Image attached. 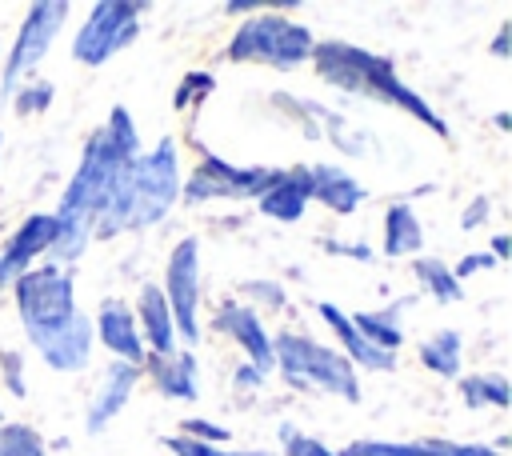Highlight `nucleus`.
<instances>
[{
  "label": "nucleus",
  "instance_id": "nucleus-40",
  "mask_svg": "<svg viewBox=\"0 0 512 456\" xmlns=\"http://www.w3.org/2000/svg\"><path fill=\"white\" fill-rule=\"evenodd\" d=\"M256 8H260V4H252V0H232V4H224V12H228V16H244V12L252 16Z\"/></svg>",
  "mask_w": 512,
  "mask_h": 456
},
{
  "label": "nucleus",
  "instance_id": "nucleus-29",
  "mask_svg": "<svg viewBox=\"0 0 512 456\" xmlns=\"http://www.w3.org/2000/svg\"><path fill=\"white\" fill-rule=\"evenodd\" d=\"M180 428L188 432V440H196V444H212V448H220V444L232 440V428H224V424H216V420H204V416H188Z\"/></svg>",
  "mask_w": 512,
  "mask_h": 456
},
{
  "label": "nucleus",
  "instance_id": "nucleus-33",
  "mask_svg": "<svg viewBox=\"0 0 512 456\" xmlns=\"http://www.w3.org/2000/svg\"><path fill=\"white\" fill-rule=\"evenodd\" d=\"M240 292L252 296L256 308H280V304H284V288H280L276 280H244Z\"/></svg>",
  "mask_w": 512,
  "mask_h": 456
},
{
  "label": "nucleus",
  "instance_id": "nucleus-39",
  "mask_svg": "<svg viewBox=\"0 0 512 456\" xmlns=\"http://www.w3.org/2000/svg\"><path fill=\"white\" fill-rule=\"evenodd\" d=\"M488 256L496 260V264H504L508 256H512V244H508V236L500 232V236H492V248H488Z\"/></svg>",
  "mask_w": 512,
  "mask_h": 456
},
{
  "label": "nucleus",
  "instance_id": "nucleus-14",
  "mask_svg": "<svg viewBox=\"0 0 512 456\" xmlns=\"http://www.w3.org/2000/svg\"><path fill=\"white\" fill-rule=\"evenodd\" d=\"M92 336L112 352V360H124V364H140L144 368V340H140V328H136V316L124 300H104L96 308V320H92Z\"/></svg>",
  "mask_w": 512,
  "mask_h": 456
},
{
  "label": "nucleus",
  "instance_id": "nucleus-8",
  "mask_svg": "<svg viewBox=\"0 0 512 456\" xmlns=\"http://www.w3.org/2000/svg\"><path fill=\"white\" fill-rule=\"evenodd\" d=\"M140 12H144L140 0H100V4H92L88 20L72 36V60L96 68V64L112 60L116 52H124L140 36Z\"/></svg>",
  "mask_w": 512,
  "mask_h": 456
},
{
  "label": "nucleus",
  "instance_id": "nucleus-4",
  "mask_svg": "<svg viewBox=\"0 0 512 456\" xmlns=\"http://www.w3.org/2000/svg\"><path fill=\"white\" fill-rule=\"evenodd\" d=\"M316 64V76L348 96H368V100H384L408 116H416L424 128H432L436 136H448V120L436 116V108L416 92L408 88L400 76H396V64L380 52H368L360 44H348V40H316L312 44V56Z\"/></svg>",
  "mask_w": 512,
  "mask_h": 456
},
{
  "label": "nucleus",
  "instance_id": "nucleus-20",
  "mask_svg": "<svg viewBox=\"0 0 512 456\" xmlns=\"http://www.w3.org/2000/svg\"><path fill=\"white\" fill-rule=\"evenodd\" d=\"M144 364L152 368V380L160 388V396L180 400V404H196L200 396V380H196V356L192 348H180L172 356H144Z\"/></svg>",
  "mask_w": 512,
  "mask_h": 456
},
{
  "label": "nucleus",
  "instance_id": "nucleus-32",
  "mask_svg": "<svg viewBox=\"0 0 512 456\" xmlns=\"http://www.w3.org/2000/svg\"><path fill=\"white\" fill-rule=\"evenodd\" d=\"M0 372H4V388L12 396H28V384H24V352L4 348L0 352Z\"/></svg>",
  "mask_w": 512,
  "mask_h": 456
},
{
  "label": "nucleus",
  "instance_id": "nucleus-17",
  "mask_svg": "<svg viewBox=\"0 0 512 456\" xmlns=\"http://www.w3.org/2000/svg\"><path fill=\"white\" fill-rule=\"evenodd\" d=\"M316 312H320V320L336 332V340H340L344 356L352 360V368H364V372H396V356H392V352L372 348V344L356 332V324L348 320V312H344V308H336L332 300H316Z\"/></svg>",
  "mask_w": 512,
  "mask_h": 456
},
{
  "label": "nucleus",
  "instance_id": "nucleus-38",
  "mask_svg": "<svg viewBox=\"0 0 512 456\" xmlns=\"http://www.w3.org/2000/svg\"><path fill=\"white\" fill-rule=\"evenodd\" d=\"M508 36H512V24L504 20V24L496 28V40H492V56H500V60L508 56Z\"/></svg>",
  "mask_w": 512,
  "mask_h": 456
},
{
  "label": "nucleus",
  "instance_id": "nucleus-7",
  "mask_svg": "<svg viewBox=\"0 0 512 456\" xmlns=\"http://www.w3.org/2000/svg\"><path fill=\"white\" fill-rule=\"evenodd\" d=\"M68 12H72V4H68V0H36V4L24 12L20 32H16V40H12V52H8V60H4V76H0V104H8V100H12V92H16L20 84H28V80H32V72L44 64V56H48V48H52L56 32L64 28Z\"/></svg>",
  "mask_w": 512,
  "mask_h": 456
},
{
  "label": "nucleus",
  "instance_id": "nucleus-30",
  "mask_svg": "<svg viewBox=\"0 0 512 456\" xmlns=\"http://www.w3.org/2000/svg\"><path fill=\"white\" fill-rule=\"evenodd\" d=\"M216 88V80H212V72H188L184 80H180V88H176V96H172V104L184 112L188 104H196L200 96H208Z\"/></svg>",
  "mask_w": 512,
  "mask_h": 456
},
{
  "label": "nucleus",
  "instance_id": "nucleus-1",
  "mask_svg": "<svg viewBox=\"0 0 512 456\" xmlns=\"http://www.w3.org/2000/svg\"><path fill=\"white\" fill-rule=\"evenodd\" d=\"M140 156V132L132 124V112L124 104H116L104 120V128H96L84 144V156L60 196V208L52 212L56 216V240L48 248V264H60V268H72L84 248L92 244V232L112 200V188H116V176L128 160Z\"/></svg>",
  "mask_w": 512,
  "mask_h": 456
},
{
  "label": "nucleus",
  "instance_id": "nucleus-31",
  "mask_svg": "<svg viewBox=\"0 0 512 456\" xmlns=\"http://www.w3.org/2000/svg\"><path fill=\"white\" fill-rule=\"evenodd\" d=\"M164 448L172 456H268V452H224V448H212V444H196L188 436H164Z\"/></svg>",
  "mask_w": 512,
  "mask_h": 456
},
{
  "label": "nucleus",
  "instance_id": "nucleus-22",
  "mask_svg": "<svg viewBox=\"0 0 512 456\" xmlns=\"http://www.w3.org/2000/svg\"><path fill=\"white\" fill-rule=\"evenodd\" d=\"M424 248V224H420V216L404 204V200H396V204H388L384 208V256H416Z\"/></svg>",
  "mask_w": 512,
  "mask_h": 456
},
{
  "label": "nucleus",
  "instance_id": "nucleus-6",
  "mask_svg": "<svg viewBox=\"0 0 512 456\" xmlns=\"http://www.w3.org/2000/svg\"><path fill=\"white\" fill-rule=\"evenodd\" d=\"M312 44H316V36L300 20H288L280 12H252L232 32L224 56L236 64H264V68L292 72L312 56Z\"/></svg>",
  "mask_w": 512,
  "mask_h": 456
},
{
  "label": "nucleus",
  "instance_id": "nucleus-2",
  "mask_svg": "<svg viewBox=\"0 0 512 456\" xmlns=\"http://www.w3.org/2000/svg\"><path fill=\"white\" fill-rule=\"evenodd\" d=\"M24 336L52 372H80L92 360V316L76 308V276L60 264H32L16 284Z\"/></svg>",
  "mask_w": 512,
  "mask_h": 456
},
{
  "label": "nucleus",
  "instance_id": "nucleus-37",
  "mask_svg": "<svg viewBox=\"0 0 512 456\" xmlns=\"http://www.w3.org/2000/svg\"><path fill=\"white\" fill-rule=\"evenodd\" d=\"M260 384H264V372H256L252 364L236 368V388H260Z\"/></svg>",
  "mask_w": 512,
  "mask_h": 456
},
{
  "label": "nucleus",
  "instance_id": "nucleus-21",
  "mask_svg": "<svg viewBox=\"0 0 512 456\" xmlns=\"http://www.w3.org/2000/svg\"><path fill=\"white\" fill-rule=\"evenodd\" d=\"M412 304V296L408 300H396V304H388L384 312H348V320L356 324V332L372 344V348H380V352H400V344H404V332H400V316H404V308Z\"/></svg>",
  "mask_w": 512,
  "mask_h": 456
},
{
  "label": "nucleus",
  "instance_id": "nucleus-12",
  "mask_svg": "<svg viewBox=\"0 0 512 456\" xmlns=\"http://www.w3.org/2000/svg\"><path fill=\"white\" fill-rule=\"evenodd\" d=\"M52 240H56V216L52 212H32L8 236V244L0 248V288H12L32 268L36 256H48Z\"/></svg>",
  "mask_w": 512,
  "mask_h": 456
},
{
  "label": "nucleus",
  "instance_id": "nucleus-35",
  "mask_svg": "<svg viewBox=\"0 0 512 456\" xmlns=\"http://www.w3.org/2000/svg\"><path fill=\"white\" fill-rule=\"evenodd\" d=\"M488 208H492V200H488V196H472V200H468V208H464V216H460V228H464V232H472L476 224H484V220H488Z\"/></svg>",
  "mask_w": 512,
  "mask_h": 456
},
{
  "label": "nucleus",
  "instance_id": "nucleus-42",
  "mask_svg": "<svg viewBox=\"0 0 512 456\" xmlns=\"http://www.w3.org/2000/svg\"><path fill=\"white\" fill-rule=\"evenodd\" d=\"M0 424H4V408H0Z\"/></svg>",
  "mask_w": 512,
  "mask_h": 456
},
{
  "label": "nucleus",
  "instance_id": "nucleus-16",
  "mask_svg": "<svg viewBox=\"0 0 512 456\" xmlns=\"http://www.w3.org/2000/svg\"><path fill=\"white\" fill-rule=\"evenodd\" d=\"M140 372H144L140 364H124V360H112V364L104 368L100 388H96V396H92V404H88V412H84V428H88V436L104 432V428L124 412V404H128V396H132Z\"/></svg>",
  "mask_w": 512,
  "mask_h": 456
},
{
  "label": "nucleus",
  "instance_id": "nucleus-36",
  "mask_svg": "<svg viewBox=\"0 0 512 456\" xmlns=\"http://www.w3.org/2000/svg\"><path fill=\"white\" fill-rule=\"evenodd\" d=\"M328 256H352V260H372L376 252L368 244H348V240H320Z\"/></svg>",
  "mask_w": 512,
  "mask_h": 456
},
{
  "label": "nucleus",
  "instance_id": "nucleus-28",
  "mask_svg": "<svg viewBox=\"0 0 512 456\" xmlns=\"http://www.w3.org/2000/svg\"><path fill=\"white\" fill-rule=\"evenodd\" d=\"M276 436H280V448H284V456H340V452H332L328 444H320L316 436H308V432H300L296 424H280L276 428Z\"/></svg>",
  "mask_w": 512,
  "mask_h": 456
},
{
  "label": "nucleus",
  "instance_id": "nucleus-43",
  "mask_svg": "<svg viewBox=\"0 0 512 456\" xmlns=\"http://www.w3.org/2000/svg\"><path fill=\"white\" fill-rule=\"evenodd\" d=\"M0 144H4V136H0Z\"/></svg>",
  "mask_w": 512,
  "mask_h": 456
},
{
  "label": "nucleus",
  "instance_id": "nucleus-10",
  "mask_svg": "<svg viewBox=\"0 0 512 456\" xmlns=\"http://www.w3.org/2000/svg\"><path fill=\"white\" fill-rule=\"evenodd\" d=\"M164 300L176 324L180 344H196L200 340V240L184 236L172 244L168 264H164Z\"/></svg>",
  "mask_w": 512,
  "mask_h": 456
},
{
  "label": "nucleus",
  "instance_id": "nucleus-19",
  "mask_svg": "<svg viewBox=\"0 0 512 456\" xmlns=\"http://www.w3.org/2000/svg\"><path fill=\"white\" fill-rule=\"evenodd\" d=\"M308 168H276L272 184L256 196V208L268 216V220H280V224H296L308 208Z\"/></svg>",
  "mask_w": 512,
  "mask_h": 456
},
{
  "label": "nucleus",
  "instance_id": "nucleus-5",
  "mask_svg": "<svg viewBox=\"0 0 512 456\" xmlns=\"http://www.w3.org/2000/svg\"><path fill=\"white\" fill-rule=\"evenodd\" d=\"M272 368L280 372V380L296 392H312V396H340L348 404L360 400V376L352 368V360L304 332H280L272 340Z\"/></svg>",
  "mask_w": 512,
  "mask_h": 456
},
{
  "label": "nucleus",
  "instance_id": "nucleus-9",
  "mask_svg": "<svg viewBox=\"0 0 512 456\" xmlns=\"http://www.w3.org/2000/svg\"><path fill=\"white\" fill-rule=\"evenodd\" d=\"M276 168H240L216 152H200V164L180 180L184 204H208V200H256L272 184Z\"/></svg>",
  "mask_w": 512,
  "mask_h": 456
},
{
  "label": "nucleus",
  "instance_id": "nucleus-3",
  "mask_svg": "<svg viewBox=\"0 0 512 456\" xmlns=\"http://www.w3.org/2000/svg\"><path fill=\"white\" fill-rule=\"evenodd\" d=\"M176 200H180V152H176V140L164 136L152 152H140L120 168L112 200L92 236L108 240L120 232L152 228L172 212Z\"/></svg>",
  "mask_w": 512,
  "mask_h": 456
},
{
  "label": "nucleus",
  "instance_id": "nucleus-34",
  "mask_svg": "<svg viewBox=\"0 0 512 456\" xmlns=\"http://www.w3.org/2000/svg\"><path fill=\"white\" fill-rule=\"evenodd\" d=\"M488 268H496V260H492V256L480 248V252H468V256H460V264L452 268V276L464 284L468 276H476V272H488Z\"/></svg>",
  "mask_w": 512,
  "mask_h": 456
},
{
  "label": "nucleus",
  "instance_id": "nucleus-24",
  "mask_svg": "<svg viewBox=\"0 0 512 456\" xmlns=\"http://www.w3.org/2000/svg\"><path fill=\"white\" fill-rule=\"evenodd\" d=\"M412 276H416V284L436 300V304H456L460 296H464V284L452 276V268L444 264V260H436V256H416L412 260Z\"/></svg>",
  "mask_w": 512,
  "mask_h": 456
},
{
  "label": "nucleus",
  "instance_id": "nucleus-11",
  "mask_svg": "<svg viewBox=\"0 0 512 456\" xmlns=\"http://www.w3.org/2000/svg\"><path fill=\"white\" fill-rule=\"evenodd\" d=\"M212 328L228 340H236V348L248 356V364L256 372H272V336L260 320V312L252 304H240V300H224L216 312H212Z\"/></svg>",
  "mask_w": 512,
  "mask_h": 456
},
{
  "label": "nucleus",
  "instance_id": "nucleus-25",
  "mask_svg": "<svg viewBox=\"0 0 512 456\" xmlns=\"http://www.w3.org/2000/svg\"><path fill=\"white\" fill-rule=\"evenodd\" d=\"M460 400L468 408H508V376L504 372L460 376Z\"/></svg>",
  "mask_w": 512,
  "mask_h": 456
},
{
  "label": "nucleus",
  "instance_id": "nucleus-23",
  "mask_svg": "<svg viewBox=\"0 0 512 456\" xmlns=\"http://www.w3.org/2000/svg\"><path fill=\"white\" fill-rule=\"evenodd\" d=\"M416 356H420V364H424L428 372H436V376H444V380H456V376H460V360H464L460 332H456V328H440L436 336L420 340Z\"/></svg>",
  "mask_w": 512,
  "mask_h": 456
},
{
  "label": "nucleus",
  "instance_id": "nucleus-18",
  "mask_svg": "<svg viewBox=\"0 0 512 456\" xmlns=\"http://www.w3.org/2000/svg\"><path fill=\"white\" fill-rule=\"evenodd\" d=\"M308 196L336 216H352L364 204V184L340 164H308Z\"/></svg>",
  "mask_w": 512,
  "mask_h": 456
},
{
  "label": "nucleus",
  "instance_id": "nucleus-15",
  "mask_svg": "<svg viewBox=\"0 0 512 456\" xmlns=\"http://www.w3.org/2000/svg\"><path fill=\"white\" fill-rule=\"evenodd\" d=\"M136 328H140V340H144V352L148 356H172L180 352V336H176V324H172V312H168V300L160 292V284H140V296H136Z\"/></svg>",
  "mask_w": 512,
  "mask_h": 456
},
{
  "label": "nucleus",
  "instance_id": "nucleus-27",
  "mask_svg": "<svg viewBox=\"0 0 512 456\" xmlns=\"http://www.w3.org/2000/svg\"><path fill=\"white\" fill-rule=\"evenodd\" d=\"M52 96H56L52 80H28V84H20V88L12 92V100H8V104H16V112H20V116H44V112H48V104H52Z\"/></svg>",
  "mask_w": 512,
  "mask_h": 456
},
{
  "label": "nucleus",
  "instance_id": "nucleus-41",
  "mask_svg": "<svg viewBox=\"0 0 512 456\" xmlns=\"http://www.w3.org/2000/svg\"><path fill=\"white\" fill-rule=\"evenodd\" d=\"M496 128H500V132H508V128H512V120H508V112H496Z\"/></svg>",
  "mask_w": 512,
  "mask_h": 456
},
{
  "label": "nucleus",
  "instance_id": "nucleus-13",
  "mask_svg": "<svg viewBox=\"0 0 512 456\" xmlns=\"http://www.w3.org/2000/svg\"><path fill=\"white\" fill-rule=\"evenodd\" d=\"M340 456H500L492 444H468L448 436H412V440H352Z\"/></svg>",
  "mask_w": 512,
  "mask_h": 456
},
{
  "label": "nucleus",
  "instance_id": "nucleus-26",
  "mask_svg": "<svg viewBox=\"0 0 512 456\" xmlns=\"http://www.w3.org/2000/svg\"><path fill=\"white\" fill-rule=\"evenodd\" d=\"M0 456H48V444L32 424H0Z\"/></svg>",
  "mask_w": 512,
  "mask_h": 456
}]
</instances>
